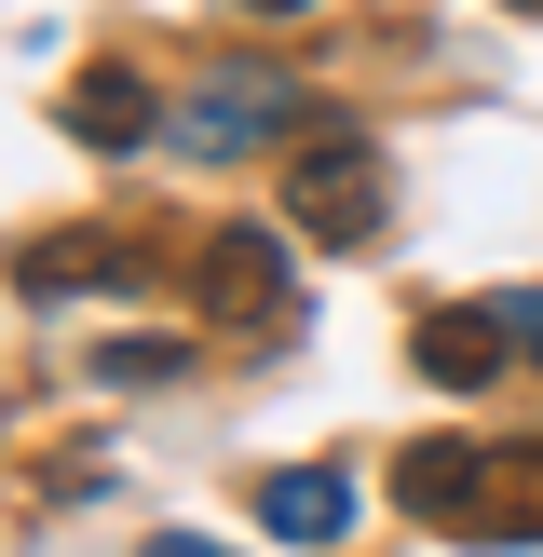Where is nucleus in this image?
Here are the masks:
<instances>
[{
  "label": "nucleus",
  "instance_id": "f257e3e1",
  "mask_svg": "<svg viewBox=\"0 0 543 557\" xmlns=\"http://www.w3.org/2000/svg\"><path fill=\"white\" fill-rule=\"evenodd\" d=\"M286 218L313 245H367L380 232V150L367 136H313V150L286 163Z\"/></svg>",
  "mask_w": 543,
  "mask_h": 557
},
{
  "label": "nucleus",
  "instance_id": "f03ea898",
  "mask_svg": "<svg viewBox=\"0 0 543 557\" xmlns=\"http://www.w3.org/2000/svg\"><path fill=\"white\" fill-rule=\"evenodd\" d=\"M272 123H299V96H286V82H272V69H217L190 109H163V150H190V163H231L244 136H272Z\"/></svg>",
  "mask_w": 543,
  "mask_h": 557
},
{
  "label": "nucleus",
  "instance_id": "7ed1b4c3",
  "mask_svg": "<svg viewBox=\"0 0 543 557\" xmlns=\"http://www.w3.org/2000/svg\"><path fill=\"white\" fill-rule=\"evenodd\" d=\"M204 313H217V326H286V313H299L286 245H272V232H217V245H204Z\"/></svg>",
  "mask_w": 543,
  "mask_h": 557
},
{
  "label": "nucleus",
  "instance_id": "20e7f679",
  "mask_svg": "<svg viewBox=\"0 0 543 557\" xmlns=\"http://www.w3.org/2000/svg\"><path fill=\"white\" fill-rule=\"evenodd\" d=\"M258 531L340 544V531H353V476H340V462H272V476H258Z\"/></svg>",
  "mask_w": 543,
  "mask_h": 557
},
{
  "label": "nucleus",
  "instance_id": "39448f33",
  "mask_svg": "<svg viewBox=\"0 0 543 557\" xmlns=\"http://www.w3.org/2000/svg\"><path fill=\"white\" fill-rule=\"evenodd\" d=\"M14 286H27V299H68V286H136V245H123V232H27V245H14Z\"/></svg>",
  "mask_w": 543,
  "mask_h": 557
},
{
  "label": "nucleus",
  "instance_id": "423d86ee",
  "mask_svg": "<svg viewBox=\"0 0 543 557\" xmlns=\"http://www.w3.org/2000/svg\"><path fill=\"white\" fill-rule=\"evenodd\" d=\"M68 136H81V150H136V136H163L150 69H81L68 82Z\"/></svg>",
  "mask_w": 543,
  "mask_h": 557
},
{
  "label": "nucleus",
  "instance_id": "0eeeda50",
  "mask_svg": "<svg viewBox=\"0 0 543 557\" xmlns=\"http://www.w3.org/2000/svg\"><path fill=\"white\" fill-rule=\"evenodd\" d=\"M421 381H449V395H476L489 368H503V313H476V299H462V313H421Z\"/></svg>",
  "mask_w": 543,
  "mask_h": 557
},
{
  "label": "nucleus",
  "instance_id": "6e6552de",
  "mask_svg": "<svg viewBox=\"0 0 543 557\" xmlns=\"http://www.w3.org/2000/svg\"><path fill=\"white\" fill-rule=\"evenodd\" d=\"M476 476H489V462L462 449V435H421V449L394 462V490H407V517H449V531H462V517H476Z\"/></svg>",
  "mask_w": 543,
  "mask_h": 557
},
{
  "label": "nucleus",
  "instance_id": "1a4fd4ad",
  "mask_svg": "<svg viewBox=\"0 0 543 557\" xmlns=\"http://www.w3.org/2000/svg\"><path fill=\"white\" fill-rule=\"evenodd\" d=\"M96 381H123V395H150V381H190V341H109Z\"/></svg>",
  "mask_w": 543,
  "mask_h": 557
},
{
  "label": "nucleus",
  "instance_id": "9d476101",
  "mask_svg": "<svg viewBox=\"0 0 543 557\" xmlns=\"http://www.w3.org/2000/svg\"><path fill=\"white\" fill-rule=\"evenodd\" d=\"M489 313H503V341H516V354H543V286H516V299H489Z\"/></svg>",
  "mask_w": 543,
  "mask_h": 557
},
{
  "label": "nucleus",
  "instance_id": "9b49d317",
  "mask_svg": "<svg viewBox=\"0 0 543 557\" xmlns=\"http://www.w3.org/2000/svg\"><path fill=\"white\" fill-rule=\"evenodd\" d=\"M150 557H231V544H204V531H163V544H150Z\"/></svg>",
  "mask_w": 543,
  "mask_h": 557
},
{
  "label": "nucleus",
  "instance_id": "f8f14e48",
  "mask_svg": "<svg viewBox=\"0 0 543 557\" xmlns=\"http://www.w3.org/2000/svg\"><path fill=\"white\" fill-rule=\"evenodd\" d=\"M244 14H313V0H244Z\"/></svg>",
  "mask_w": 543,
  "mask_h": 557
},
{
  "label": "nucleus",
  "instance_id": "ddd939ff",
  "mask_svg": "<svg viewBox=\"0 0 543 557\" xmlns=\"http://www.w3.org/2000/svg\"><path fill=\"white\" fill-rule=\"evenodd\" d=\"M503 14H543V0H503Z\"/></svg>",
  "mask_w": 543,
  "mask_h": 557
}]
</instances>
